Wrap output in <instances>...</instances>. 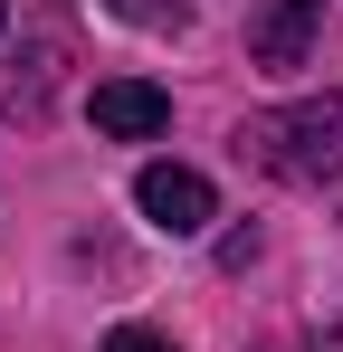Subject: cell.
I'll return each instance as SVG.
<instances>
[{"label":"cell","instance_id":"277c9868","mask_svg":"<svg viewBox=\"0 0 343 352\" xmlns=\"http://www.w3.org/2000/svg\"><path fill=\"white\" fill-rule=\"evenodd\" d=\"M86 115H96V133H114V143H153L172 124V96L143 86V76H105V86L86 96Z\"/></svg>","mask_w":343,"mask_h":352},{"label":"cell","instance_id":"7a4b0ae2","mask_svg":"<svg viewBox=\"0 0 343 352\" xmlns=\"http://www.w3.org/2000/svg\"><path fill=\"white\" fill-rule=\"evenodd\" d=\"M134 200H143V219L163 238H200L210 219H220V200H210V181L181 172V162H143V181H134Z\"/></svg>","mask_w":343,"mask_h":352},{"label":"cell","instance_id":"3957f363","mask_svg":"<svg viewBox=\"0 0 343 352\" xmlns=\"http://www.w3.org/2000/svg\"><path fill=\"white\" fill-rule=\"evenodd\" d=\"M315 29H324V0H267V10L248 19V58L286 76V67L315 58Z\"/></svg>","mask_w":343,"mask_h":352},{"label":"cell","instance_id":"6da1fadb","mask_svg":"<svg viewBox=\"0 0 343 352\" xmlns=\"http://www.w3.org/2000/svg\"><path fill=\"white\" fill-rule=\"evenodd\" d=\"M238 162H258L277 181H343V86L305 96V105H277V115H248Z\"/></svg>","mask_w":343,"mask_h":352},{"label":"cell","instance_id":"52a82bcc","mask_svg":"<svg viewBox=\"0 0 343 352\" xmlns=\"http://www.w3.org/2000/svg\"><path fill=\"white\" fill-rule=\"evenodd\" d=\"M0 19H10V0H0Z\"/></svg>","mask_w":343,"mask_h":352},{"label":"cell","instance_id":"5b68a950","mask_svg":"<svg viewBox=\"0 0 343 352\" xmlns=\"http://www.w3.org/2000/svg\"><path fill=\"white\" fill-rule=\"evenodd\" d=\"M114 19H134V29H181L191 19V0H105Z\"/></svg>","mask_w":343,"mask_h":352},{"label":"cell","instance_id":"8992f818","mask_svg":"<svg viewBox=\"0 0 343 352\" xmlns=\"http://www.w3.org/2000/svg\"><path fill=\"white\" fill-rule=\"evenodd\" d=\"M96 352H181V343H163V333H143V324H124V333H105Z\"/></svg>","mask_w":343,"mask_h":352}]
</instances>
